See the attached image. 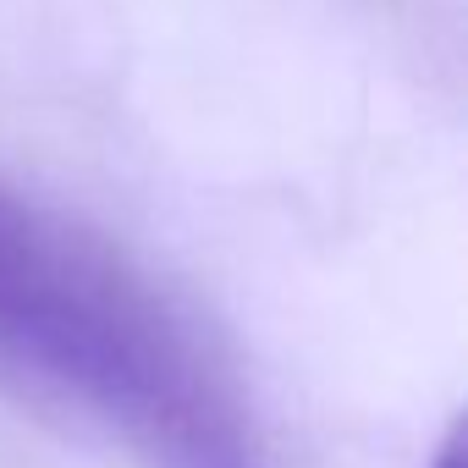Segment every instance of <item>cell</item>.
Wrapping results in <instances>:
<instances>
[{
    "label": "cell",
    "mask_w": 468,
    "mask_h": 468,
    "mask_svg": "<svg viewBox=\"0 0 468 468\" xmlns=\"http://www.w3.org/2000/svg\"><path fill=\"white\" fill-rule=\"evenodd\" d=\"M424 468H463V419H452V424L441 430V441H435V457H430Z\"/></svg>",
    "instance_id": "obj_2"
},
{
    "label": "cell",
    "mask_w": 468,
    "mask_h": 468,
    "mask_svg": "<svg viewBox=\"0 0 468 468\" xmlns=\"http://www.w3.org/2000/svg\"><path fill=\"white\" fill-rule=\"evenodd\" d=\"M0 391L138 468H271L215 331L116 238L0 171Z\"/></svg>",
    "instance_id": "obj_1"
}]
</instances>
